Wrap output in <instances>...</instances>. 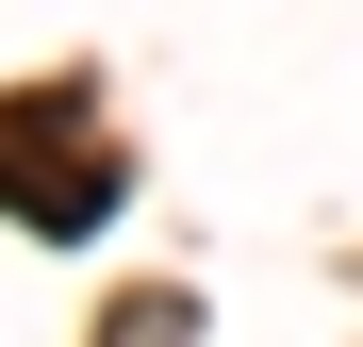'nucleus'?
<instances>
[{"label": "nucleus", "instance_id": "nucleus-1", "mask_svg": "<svg viewBox=\"0 0 363 347\" xmlns=\"http://www.w3.org/2000/svg\"><path fill=\"white\" fill-rule=\"evenodd\" d=\"M99 199H116V165L83 133V83H17L0 99V215L17 231H99Z\"/></svg>", "mask_w": 363, "mask_h": 347}, {"label": "nucleus", "instance_id": "nucleus-2", "mask_svg": "<svg viewBox=\"0 0 363 347\" xmlns=\"http://www.w3.org/2000/svg\"><path fill=\"white\" fill-rule=\"evenodd\" d=\"M116 347H182V298H133V314H116Z\"/></svg>", "mask_w": 363, "mask_h": 347}]
</instances>
